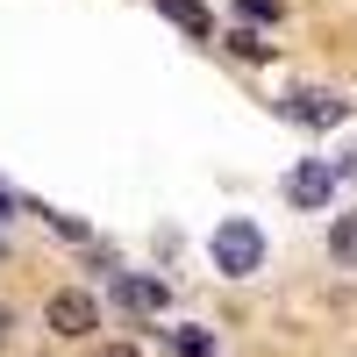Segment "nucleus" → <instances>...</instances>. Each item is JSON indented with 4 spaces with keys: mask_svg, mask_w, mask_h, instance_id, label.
Instances as JSON below:
<instances>
[{
    "mask_svg": "<svg viewBox=\"0 0 357 357\" xmlns=\"http://www.w3.org/2000/svg\"><path fill=\"white\" fill-rule=\"evenodd\" d=\"M158 8H165V22L186 29V36H215V15H207L200 0H158Z\"/></svg>",
    "mask_w": 357,
    "mask_h": 357,
    "instance_id": "obj_6",
    "label": "nucleus"
},
{
    "mask_svg": "<svg viewBox=\"0 0 357 357\" xmlns=\"http://www.w3.org/2000/svg\"><path fill=\"white\" fill-rule=\"evenodd\" d=\"M43 321H50V336L79 343V336H93V329H100V307H93V293H79V286H57L50 301H43Z\"/></svg>",
    "mask_w": 357,
    "mask_h": 357,
    "instance_id": "obj_1",
    "label": "nucleus"
},
{
    "mask_svg": "<svg viewBox=\"0 0 357 357\" xmlns=\"http://www.w3.org/2000/svg\"><path fill=\"white\" fill-rule=\"evenodd\" d=\"M350 172H357V158H350Z\"/></svg>",
    "mask_w": 357,
    "mask_h": 357,
    "instance_id": "obj_13",
    "label": "nucleus"
},
{
    "mask_svg": "<svg viewBox=\"0 0 357 357\" xmlns=\"http://www.w3.org/2000/svg\"><path fill=\"white\" fill-rule=\"evenodd\" d=\"M114 301H122L129 314H158V307L172 301V293H165V279H143V272H122V279H114Z\"/></svg>",
    "mask_w": 357,
    "mask_h": 357,
    "instance_id": "obj_5",
    "label": "nucleus"
},
{
    "mask_svg": "<svg viewBox=\"0 0 357 357\" xmlns=\"http://www.w3.org/2000/svg\"><path fill=\"white\" fill-rule=\"evenodd\" d=\"M243 15H250V22H272V15H279V0H243Z\"/></svg>",
    "mask_w": 357,
    "mask_h": 357,
    "instance_id": "obj_9",
    "label": "nucleus"
},
{
    "mask_svg": "<svg viewBox=\"0 0 357 357\" xmlns=\"http://www.w3.org/2000/svg\"><path fill=\"white\" fill-rule=\"evenodd\" d=\"M329 257L343 264V272H357V207L329 222Z\"/></svg>",
    "mask_w": 357,
    "mask_h": 357,
    "instance_id": "obj_7",
    "label": "nucleus"
},
{
    "mask_svg": "<svg viewBox=\"0 0 357 357\" xmlns=\"http://www.w3.org/2000/svg\"><path fill=\"white\" fill-rule=\"evenodd\" d=\"M329 200H336V165L301 158V165L286 172V207H307V215H321Z\"/></svg>",
    "mask_w": 357,
    "mask_h": 357,
    "instance_id": "obj_3",
    "label": "nucleus"
},
{
    "mask_svg": "<svg viewBox=\"0 0 357 357\" xmlns=\"http://www.w3.org/2000/svg\"><path fill=\"white\" fill-rule=\"evenodd\" d=\"M93 357H136V350H129V343H100Z\"/></svg>",
    "mask_w": 357,
    "mask_h": 357,
    "instance_id": "obj_10",
    "label": "nucleus"
},
{
    "mask_svg": "<svg viewBox=\"0 0 357 357\" xmlns=\"http://www.w3.org/2000/svg\"><path fill=\"white\" fill-rule=\"evenodd\" d=\"M8 329H15V307H8V301H0V343H8Z\"/></svg>",
    "mask_w": 357,
    "mask_h": 357,
    "instance_id": "obj_11",
    "label": "nucleus"
},
{
    "mask_svg": "<svg viewBox=\"0 0 357 357\" xmlns=\"http://www.w3.org/2000/svg\"><path fill=\"white\" fill-rule=\"evenodd\" d=\"M215 264H222L229 279H250L257 264H264V236H257L250 222H222V229H215Z\"/></svg>",
    "mask_w": 357,
    "mask_h": 357,
    "instance_id": "obj_2",
    "label": "nucleus"
},
{
    "mask_svg": "<svg viewBox=\"0 0 357 357\" xmlns=\"http://www.w3.org/2000/svg\"><path fill=\"white\" fill-rule=\"evenodd\" d=\"M178 357H215V336L207 329H178Z\"/></svg>",
    "mask_w": 357,
    "mask_h": 357,
    "instance_id": "obj_8",
    "label": "nucleus"
},
{
    "mask_svg": "<svg viewBox=\"0 0 357 357\" xmlns=\"http://www.w3.org/2000/svg\"><path fill=\"white\" fill-rule=\"evenodd\" d=\"M8 207H15V193H8V186H0V215H8Z\"/></svg>",
    "mask_w": 357,
    "mask_h": 357,
    "instance_id": "obj_12",
    "label": "nucleus"
},
{
    "mask_svg": "<svg viewBox=\"0 0 357 357\" xmlns=\"http://www.w3.org/2000/svg\"><path fill=\"white\" fill-rule=\"evenodd\" d=\"M279 107H286V114H293L301 129H336L343 114H350V100H336L329 86H293V93H286Z\"/></svg>",
    "mask_w": 357,
    "mask_h": 357,
    "instance_id": "obj_4",
    "label": "nucleus"
}]
</instances>
